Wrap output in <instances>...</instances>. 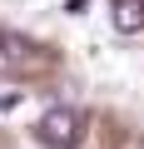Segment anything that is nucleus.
Here are the masks:
<instances>
[{"mask_svg":"<svg viewBox=\"0 0 144 149\" xmlns=\"http://www.w3.org/2000/svg\"><path fill=\"white\" fill-rule=\"evenodd\" d=\"M80 114L70 109V104H55V109H45L40 114V124H35V139L45 144V149H75L80 144Z\"/></svg>","mask_w":144,"mask_h":149,"instance_id":"nucleus-1","label":"nucleus"},{"mask_svg":"<svg viewBox=\"0 0 144 149\" xmlns=\"http://www.w3.org/2000/svg\"><path fill=\"white\" fill-rule=\"evenodd\" d=\"M114 25H119L124 35L144 30V5H139V0H119V5H114Z\"/></svg>","mask_w":144,"mask_h":149,"instance_id":"nucleus-2","label":"nucleus"},{"mask_svg":"<svg viewBox=\"0 0 144 149\" xmlns=\"http://www.w3.org/2000/svg\"><path fill=\"white\" fill-rule=\"evenodd\" d=\"M25 50H30V45H25L20 35H0V70H15V65L25 60Z\"/></svg>","mask_w":144,"mask_h":149,"instance_id":"nucleus-3","label":"nucleus"},{"mask_svg":"<svg viewBox=\"0 0 144 149\" xmlns=\"http://www.w3.org/2000/svg\"><path fill=\"white\" fill-rule=\"evenodd\" d=\"M65 15H90V0H65Z\"/></svg>","mask_w":144,"mask_h":149,"instance_id":"nucleus-4","label":"nucleus"},{"mask_svg":"<svg viewBox=\"0 0 144 149\" xmlns=\"http://www.w3.org/2000/svg\"><path fill=\"white\" fill-rule=\"evenodd\" d=\"M10 109H20V95L10 90V95H0V114H10Z\"/></svg>","mask_w":144,"mask_h":149,"instance_id":"nucleus-5","label":"nucleus"},{"mask_svg":"<svg viewBox=\"0 0 144 149\" xmlns=\"http://www.w3.org/2000/svg\"><path fill=\"white\" fill-rule=\"evenodd\" d=\"M139 5H144V0H139Z\"/></svg>","mask_w":144,"mask_h":149,"instance_id":"nucleus-6","label":"nucleus"}]
</instances>
